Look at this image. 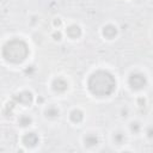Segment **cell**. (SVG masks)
I'll use <instances>...</instances> for the list:
<instances>
[{
	"instance_id": "cell-20",
	"label": "cell",
	"mask_w": 153,
	"mask_h": 153,
	"mask_svg": "<svg viewBox=\"0 0 153 153\" xmlns=\"http://www.w3.org/2000/svg\"><path fill=\"white\" fill-rule=\"evenodd\" d=\"M31 72H33V67H32V66H30V68H27V69L25 71V73H31Z\"/></svg>"
},
{
	"instance_id": "cell-8",
	"label": "cell",
	"mask_w": 153,
	"mask_h": 153,
	"mask_svg": "<svg viewBox=\"0 0 153 153\" xmlns=\"http://www.w3.org/2000/svg\"><path fill=\"white\" fill-rule=\"evenodd\" d=\"M67 35H68L71 38H78V37L81 35V29H80L78 25H71V26L67 29Z\"/></svg>"
},
{
	"instance_id": "cell-9",
	"label": "cell",
	"mask_w": 153,
	"mask_h": 153,
	"mask_svg": "<svg viewBox=\"0 0 153 153\" xmlns=\"http://www.w3.org/2000/svg\"><path fill=\"white\" fill-rule=\"evenodd\" d=\"M82 118H84V115H82V112H81L80 110H73V111L71 112V120H72L73 122L79 123V122L82 121Z\"/></svg>"
},
{
	"instance_id": "cell-17",
	"label": "cell",
	"mask_w": 153,
	"mask_h": 153,
	"mask_svg": "<svg viewBox=\"0 0 153 153\" xmlns=\"http://www.w3.org/2000/svg\"><path fill=\"white\" fill-rule=\"evenodd\" d=\"M147 135H148V137H153V127H149L147 129Z\"/></svg>"
},
{
	"instance_id": "cell-13",
	"label": "cell",
	"mask_w": 153,
	"mask_h": 153,
	"mask_svg": "<svg viewBox=\"0 0 153 153\" xmlns=\"http://www.w3.org/2000/svg\"><path fill=\"white\" fill-rule=\"evenodd\" d=\"M114 140H115V142H116L117 145H121V143L124 141V135H123L122 133H116V134L114 135Z\"/></svg>"
},
{
	"instance_id": "cell-10",
	"label": "cell",
	"mask_w": 153,
	"mask_h": 153,
	"mask_svg": "<svg viewBox=\"0 0 153 153\" xmlns=\"http://www.w3.org/2000/svg\"><path fill=\"white\" fill-rule=\"evenodd\" d=\"M85 143L87 146H94V145L98 143V137L93 134H88V135L85 136Z\"/></svg>"
},
{
	"instance_id": "cell-14",
	"label": "cell",
	"mask_w": 153,
	"mask_h": 153,
	"mask_svg": "<svg viewBox=\"0 0 153 153\" xmlns=\"http://www.w3.org/2000/svg\"><path fill=\"white\" fill-rule=\"evenodd\" d=\"M130 129H131V131H134V133H139V130H140V124H139L137 122H134V123H131Z\"/></svg>"
},
{
	"instance_id": "cell-7",
	"label": "cell",
	"mask_w": 153,
	"mask_h": 153,
	"mask_svg": "<svg viewBox=\"0 0 153 153\" xmlns=\"http://www.w3.org/2000/svg\"><path fill=\"white\" fill-rule=\"evenodd\" d=\"M103 35H104L106 38H109V39L114 38V37L117 35V29H116V26H114V25H106V26H104V29H103Z\"/></svg>"
},
{
	"instance_id": "cell-3",
	"label": "cell",
	"mask_w": 153,
	"mask_h": 153,
	"mask_svg": "<svg viewBox=\"0 0 153 153\" xmlns=\"http://www.w3.org/2000/svg\"><path fill=\"white\" fill-rule=\"evenodd\" d=\"M129 85L134 90H140L146 85V76L141 73H134L129 78Z\"/></svg>"
},
{
	"instance_id": "cell-15",
	"label": "cell",
	"mask_w": 153,
	"mask_h": 153,
	"mask_svg": "<svg viewBox=\"0 0 153 153\" xmlns=\"http://www.w3.org/2000/svg\"><path fill=\"white\" fill-rule=\"evenodd\" d=\"M13 106H14V105H13V103H8V104H7V106H6V109H5V112H6L7 115H10V116H11V110L13 109Z\"/></svg>"
},
{
	"instance_id": "cell-1",
	"label": "cell",
	"mask_w": 153,
	"mask_h": 153,
	"mask_svg": "<svg viewBox=\"0 0 153 153\" xmlns=\"http://www.w3.org/2000/svg\"><path fill=\"white\" fill-rule=\"evenodd\" d=\"M87 86L92 94L97 97H105L115 91L116 81L109 72L97 71L90 76Z\"/></svg>"
},
{
	"instance_id": "cell-16",
	"label": "cell",
	"mask_w": 153,
	"mask_h": 153,
	"mask_svg": "<svg viewBox=\"0 0 153 153\" xmlns=\"http://www.w3.org/2000/svg\"><path fill=\"white\" fill-rule=\"evenodd\" d=\"M53 37H54V39H61V32L60 31H56V32H54V35H53Z\"/></svg>"
},
{
	"instance_id": "cell-5",
	"label": "cell",
	"mask_w": 153,
	"mask_h": 153,
	"mask_svg": "<svg viewBox=\"0 0 153 153\" xmlns=\"http://www.w3.org/2000/svg\"><path fill=\"white\" fill-rule=\"evenodd\" d=\"M23 142H24L25 146L33 147L38 142V136L35 133H26L24 135V137H23Z\"/></svg>"
},
{
	"instance_id": "cell-21",
	"label": "cell",
	"mask_w": 153,
	"mask_h": 153,
	"mask_svg": "<svg viewBox=\"0 0 153 153\" xmlns=\"http://www.w3.org/2000/svg\"><path fill=\"white\" fill-rule=\"evenodd\" d=\"M37 102H39V103H42V102H43V99H42V98H38V99H37Z\"/></svg>"
},
{
	"instance_id": "cell-11",
	"label": "cell",
	"mask_w": 153,
	"mask_h": 153,
	"mask_svg": "<svg viewBox=\"0 0 153 153\" xmlns=\"http://www.w3.org/2000/svg\"><path fill=\"white\" fill-rule=\"evenodd\" d=\"M45 115L48 117H56V116H59V109L55 106H49L45 110Z\"/></svg>"
},
{
	"instance_id": "cell-12",
	"label": "cell",
	"mask_w": 153,
	"mask_h": 153,
	"mask_svg": "<svg viewBox=\"0 0 153 153\" xmlns=\"http://www.w3.org/2000/svg\"><path fill=\"white\" fill-rule=\"evenodd\" d=\"M31 117H29V116H20L19 117V120H18V122H19V124L22 126V127H26V126H29L30 123H31Z\"/></svg>"
},
{
	"instance_id": "cell-4",
	"label": "cell",
	"mask_w": 153,
	"mask_h": 153,
	"mask_svg": "<svg viewBox=\"0 0 153 153\" xmlns=\"http://www.w3.org/2000/svg\"><path fill=\"white\" fill-rule=\"evenodd\" d=\"M13 99L17 103H20V104H24V105H30L32 103V94L29 91H23V92L16 94L13 97Z\"/></svg>"
},
{
	"instance_id": "cell-2",
	"label": "cell",
	"mask_w": 153,
	"mask_h": 153,
	"mask_svg": "<svg viewBox=\"0 0 153 153\" xmlns=\"http://www.w3.org/2000/svg\"><path fill=\"white\" fill-rule=\"evenodd\" d=\"M29 54L27 44L22 39H12L7 42L2 48V56L6 61L19 63L26 59Z\"/></svg>"
},
{
	"instance_id": "cell-6",
	"label": "cell",
	"mask_w": 153,
	"mask_h": 153,
	"mask_svg": "<svg viewBox=\"0 0 153 153\" xmlns=\"http://www.w3.org/2000/svg\"><path fill=\"white\" fill-rule=\"evenodd\" d=\"M67 86H68V84H67L62 78H57V79H55V80L53 81V88H54L55 91H57V92H63V91H66V90H67Z\"/></svg>"
},
{
	"instance_id": "cell-18",
	"label": "cell",
	"mask_w": 153,
	"mask_h": 153,
	"mask_svg": "<svg viewBox=\"0 0 153 153\" xmlns=\"http://www.w3.org/2000/svg\"><path fill=\"white\" fill-rule=\"evenodd\" d=\"M137 102H139V105H140V106H143V105H145V103H146L145 98H139V100H137Z\"/></svg>"
},
{
	"instance_id": "cell-19",
	"label": "cell",
	"mask_w": 153,
	"mask_h": 153,
	"mask_svg": "<svg viewBox=\"0 0 153 153\" xmlns=\"http://www.w3.org/2000/svg\"><path fill=\"white\" fill-rule=\"evenodd\" d=\"M54 25H55V26H60V25H61V20H60L59 18L55 19V20H54Z\"/></svg>"
}]
</instances>
